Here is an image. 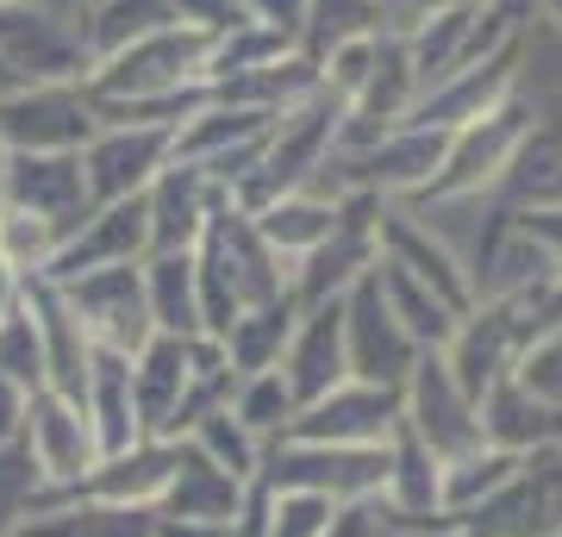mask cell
Returning a JSON list of instances; mask_svg holds the SVG:
<instances>
[{"instance_id": "cell-1", "label": "cell", "mask_w": 562, "mask_h": 537, "mask_svg": "<svg viewBox=\"0 0 562 537\" xmlns=\"http://www.w3.org/2000/svg\"><path fill=\"white\" fill-rule=\"evenodd\" d=\"M194 269H201V318L206 338H225L232 318L244 306H262V300L294 294V269L276 257V244L257 232V220L225 200L220 213L206 220L201 244H194Z\"/></svg>"}, {"instance_id": "cell-2", "label": "cell", "mask_w": 562, "mask_h": 537, "mask_svg": "<svg viewBox=\"0 0 562 537\" xmlns=\"http://www.w3.org/2000/svg\"><path fill=\"white\" fill-rule=\"evenodd\" d=\"M344 120H350V100H344L338 88L319 81L313 94H301L276 120V132H269V144H262V163L244 176V188L232 194V206L262 213L269 200L294 194V188H313V176H319L325 163H331V150H338Z\"/></svg>"}, {"instance_id": "cell-3", "label": "cell", "mask_w": 562, "mask_h": 537, "mask_svg": "<svg viewBox=\"0 0 562 537\" xmlns=\"http://www.w3.org/2000/svg\"><path fill=\"white\" fill-rule=\"evenodd\" d=\"M0 69L32 81H88V7L81 0H0Z\"/></svg>"}, {"instance_id": "cell-4", "label": "cell", "mask_w": 562, "mask_h": 537, "mask_svg": "<svg viewBox=\"0 0 562 537\" xmlns=\"http://www.w3.org/2000/svg\"><path fill=\"white\" fill-rule=\"evenodd\" d=\"M262 488L269 494H325V500H382L387 494V444H262Z\"/></svg>"}, {"instance_id": "cell-5", "label": "cell", "mask_w": 562, "mask_h": 537, "mask_svg": "<svg viewBox=\"0 0 562 537\" xmlns=\"http://www.w3.org/2000/svg\"><path fill=\"white\" fill-rule=\"evenodd\" d=\"M531 120H538V107H531V94H513L506 107H494L487 120L462 125V132H450V150H443V169L431 176V188H425L419 200H413V213H425V206H457V200H482L501 188L506 163H513V150L525 144V132H531Z\"/></svg>"}, {"instance_id": "cell-6", "label": "cell", "mask_w": 562, "mask_h": 537, "mask_svg": "<svg viewBox=\"0 0 562 537\" xmlns=\"http://www.w3.org/2000/svg\"><path fill=\"white\" fill-rule=\"evenodd\" d=\"M57 288H63V300H69V313L81 318V332H88L94 350H125V357H138L144 344L157 338L144 262H113V269L57 281Z\"/></svg>"}, {"instance_id": "cell-7", "label": "cell", "mask_w": 562, "mask_h": 537, "mask_svg": "<svg viewBox=\"0 0 562 537\" xmlns=\"http://www.w3.org/2000/svg\"><path fill=\"white\" fill-rule=\"evenodd\" d=\"M382 194H344L338 225L313 257L294 262V300L319 306V300H344L375 262H382Z\"/></svg>"}, {"instance_id": "cell-8", "label": "cell", "mask_w": 562, "mask_h": 537, "mask_svg": "<svg viewBox=\"0 0 562 537\" xmlns=\"http://www.w3.org/2000/svg\"><path fill=\"white\" fill-rule=\"evenodd\" d=\"M101 132V113L81 81H32L0 94V157L7 150H81Z\"/></svg>"}, {"instance_id": "cell-9", "label": "cell", "mask_w": 562, "mask_h": 537, "mask_svg": "<svg viewBox=\"0 0 562 537\" xmlns=\"http://www.w3.org/2000/svg\"><path fill=\"white\" fill-rule=\"evenodd\" d=\"M457 537H562V444L525 450L513 481L462 518Z\"/></svg>"}, {"instance_id": "cell-10", "label": "cell", "mask_w": 562, "mask_h": 537, "mask_svg": "<svg viewBox=\"0 0 562 537\" xmlns=\"http://www.w3.org/2000/svg\"><path fill=\"white\" fill-rule=\"evenodd\" d=\"M406 425L419 432V444L431 450L438 462H462L469 450H482V406L462 394V381L450 376V362H443V350H425L419 362H413V376H406Z\"/></svg>"}, {"instance_id": "cell-11", "label": "cell", "mask_w": 562, "mask_h": 537, "mask_svg": "<svg viewBox=\"0 0 562 537\" xmlns=\"http://www.w3.org/2000/svg\"><path fill=\"white\" fill-rule=\"evenodd\" d=\"M0 206H20V213L57 225L69 238L94 213L88 176H81V150H7L0 157Z\"/></svg>"}, {"instance_id": "cell-12", "label": "cell", "mask_w": 562, "mask_h": 537, "mask_svg": "<svg viewBox=\"0 0 562 537\" xmlns=\"http://www.w3.org/2000/svg\"><path fill=\"white\" fill-rule=\"evenodd\" d=\"M525 338H531V332H525V306L519 300H475V306L462 313V325H457V338H450V350H443V362H450V376L462 381V394L482 406V400L513 376Z\"/></svg>"}, {"instance_id": "cell-13", "label": "cell", "mask_w": 562, "mask_h": 537, "mask_svg": "<svg viewBox=\"0 0 562 537\" xmlns=\"http://www.w3.org/2000/svg\"><path fill=\"white\" fill-rule=\"evenodd\" d=\"M176 157V125H101L81 144V176H88V200H132L169 169Z\"/></svg>"}, {"instance_id": "cell-14", "label": "cell", "mask_w": 562, "mask_h": 537, "mask_svg": "<svg viewBox=\"0 0 562 537\" xmlns=\"http://www.w3.org/2000/svg\"><path fill=\"white\" fill-rule=\"evenodd\" d=\"M344 344H350V376L357 381H382V388H406L413 362L425 357L419 344L406 338V325L394 318V306H387L375 269L344 294Z\"/></svg>"}, {"instance_id": "cell-15", "label": "cell", "mask_w": 562, "mask_h": 537, "mask_svg": "<svg viewBox=\"0 0 562 537\" xmlns=\"http://www.w3.org/2000/svg\"><path fill=\"white\" fill-rule=\"evenodd\" d=\"M406 413V394L401 388H382V381H338L325 400L301 406L288 418L281 438H306V444H387L394 425Z\"/></svg>"}, {"instance_id": "cell-16", "label": "cell", "mask_w": 562, "mask_h": 537, "mask_svg": "<svg viewBox=\"0 0 562 537\" xmlns=\"http://www.w3.org/2000/svg\"><path fill=\"white\" fill-rule=\"evenodd\" d=\"M144 257H150V200L144 194L106 200L57 244L44 281H76V276H94V269H113V262H144Z\"/></svg>"}, {"instance_id": "cell-17", "label": "cell", "mask_w": 562, "mask_h": 537, "mask_svg": "<svg viewBox=\"0 0 562 537\" xmlns=\"http://www.w3.org/2000/svg\"><path fill=\"white\" fill-rule=\"evenodd\" d=\"M519 63H525V38H513L506 51H494V57H482L475 69H462V76L438 81L431 94L413 100V113H406L401 125H425V132H462V125L487 120L494 107H506V100L519 94Z\"/></svg>"}, {"instance_id": "cell-18", "label": "cell", "mask_w": 562, "mask_h": 537, "mask_svg": "<svg viewBox=\"0 0 562 537\" xmlns=\"http://www.w3.org/2000/svg\"><path fill=\"white\" fill-rule=\"evenodd\" d=\"M181 462V438H144L120 457H101L88 476L63 481V488H44L38 506H57V500H106V506H150L157 513L162 488Z\"/></svg>"}, {"instance_id": "cell-19", "label": "cell", "mask_w": 562, "mask_h": 537, "mask_svg": "<svg viewBox=\"0 0 562 537\" xmlns=\"http://www.w3.org/2000/svg\"><path fill=\"white\" fill-rule=\"evenodd\" d=\"M382 262H394V269H406L413 281H425V288L438 300H450L457 313L475 306L469 262H462L457 250L425 225V213H413V206H394V200L382 206Z\"/></svg>"}, {"instance_id": "cell-20", "label": "cell", "mask_w": 562, "mask_h": 537, "mask_svg": "<svg viewBox=\"0 0 562 537\" xmlns=\"http://www.w3.org/2000/svg\"><path fill=\"white\" fill-rule=\"evenodd\" d=\"M25 444L44 469V488H63V481L88 476L101 462V438H94V418L88 406L63 400L57 388H38L32 406H25Z\"/></svg>"}, {"instance_id": "cell-21", "label": "cell", "mask_w": 562, "mask_h": 537, "mask_svg": "<svg viewBox=\"0 0 562 537\" xmlns=\"http://www.w3.org/2000/svg\"><path fill=\"white\" fill-rule=\"evenodd\" d=\"M281 381L294 406H313L325 400L338 381H350V344H344V300H319V306H301V325L288 338V357H281Z\"/></svg>"}, {"instance_id": "cell-22", "label": "cell", "mask_w": 562, "mask_h": 537, "mask_svg": "<svg viewBox=\"0 0 562 537\" xmlns=\"http://www.w3.org/2000/svg\"><path fill=\"white\" fill-rule=\"evenodd\" d=\"M20 300L38 318V338H44V388H57L63 400L88 406V369H94V344L81 332V318L69 313L57 281L44 276H20Z\"/></svg>"}, {"instance_id": "cell-23", "label": "cell", "mask_w": 562, "mask_h": 537, "mask_svg": "<svg viewBox=\"0 0 562 537\" xmlns=\"http://www.w3.org/2000/svg\"><path fill=\"white\" fill-rule=\"evenodd\" d=\"M144 200H150V250H194L206 220H213L232 194L206 176L201 163H169V169L144 188Z\"/></svg>"}, {"instance_id": "cell-24", "label": "cell", "mask_w": 562, "mask_h": 537, "mask_svg": "<svg viewBox=\"0 0 562 537\" xmlns=\"http://www.w3.org/2000/svg\"><path fill=\"white\" fill-rule=\"evenodd\" d=\"M257 481H238L232 469H220V462L206 457L194 438H181V462L157 500V518H213V525H232L244 513V494Z\"/></svg>"}, {"instance_id": "cell-25", "label": "cell", "mask_w": 562, "mask_h": 537, "mask_svg": "<svg viewBox=\"0 0 562 537\" xmlns=\"http://www.w3.org/2000/svg\"><path fill=\"white\" fill-rule=\"evenodd\" d=\"M501 213H543V206H562V113H538L525 144L513 150L501 188Z\"/></svg>"}, {"instance_id": "cell-26", "label": "cell", "mask_w": 562, "mask_h": 537, "mask_svg": "<svg viewBox=\"0 0 562 537\" xmlns=\"http://www.w3.org/2000/svg\"><path fill=\"white\" fill-rule=\"evenodd\" d=\"M188 376H194V338L157 332V338L132 357L144 438H176V413H181V394H188Z\"/></svg>"}, {"instance_id": "cell-27", "label": "cell", "mask_w": 562, "mask_h": 537, "mask_svg": "<svg viewBox=\"0 0 562 537\" xmlns=\"http://www.w3.org/2000/svg\"><path fill=\"white\" fill-rule=\"evenodd\" d=\"M88 418H94L101 457H120V450L144 444L138 381H132V357L125 350H94V369H88Z\"/></svg>"}, {"instance_id": "cell-28", "label": "cell", "mask_w": 562, "mask_h": 537, "mask_svg": "<svg viewBox=\"0 0 562 537\" xmlns=\"http://www.w3.org/2000/svg\"><path fill=\"white\" fill-rule=\"evenodd\" d=\"M13 537H157V513L106 506V500H57V506H32Z\"/></svg>"}, {"instance_id": "cell-29", "label": "cell", "mask_w": 562, "mask_h": 537, "mask_svg": "<svg viewBox=\"0 0 562 537\" xmlns=\"http://www.w3.org/2000/svg\"><path fill=\"white\" fill-rule=\"evenodd\" d=\"M257 220V232L269 244H276V257L294 269L301 257H313L325 238H331V225H338V200L319 194V188H294V194L269 200L262 213H250Z\"/></svg>"}, {"instance_id": "cell-30", "label": "cell", "mask_w": 562, "mask_h": 537, "mask_svg": "<svg viewBox=\"0 0 562 537\" xmlns=\"http://www.w3.org/2000/svg\"><path fill=\"white\" fill-rule=\"evenodd\" d=\"M294 325H301V300H294V294L262 300V306H244V313L232 318V332L220 338L225 357H232V369H238V381L244 376H262V369H281Z\"/></svg>"}, {"instance_id": "cell-31", "label": "cell", "mask_w": 562, "mask_h": 537, "mask_svg": "<svg viewBox=\"0 0 562 537\" xmlns=\"http://www.w3.org/2000/svg\"><path fill=\"white\" fill-rule=\"evenodd\" d=\"M144 281H150V313H157V332H169V338H206L194 250H150V257H144Z\"/></svg>"}, {"instance_id": "cell-32", "label": "cell", "mask_w": 562, "mask_h": 537, "mask_svg": "<svg viewBox=\"0 0 562 537\" xmlns=\"http://www.w3.org/2000/svg\"><path fill=\"white\" fill-rule=\"evenodd\" d=\"M482 438L501 444V450H519V457L525 450H543V444H562V406H538L513 381H501L482 400Z\"/></svg>"}, {"instance_id": "cell-33", "label": "cell", "mask_w": 562, "mask_h": 537, "mask_svg": "<svg viewBox=\"0 0 562 537\" xmlns=\"http://www.w3.org/2000/svg\"><path fill=\"white\" fill-rule=\"evenodd\" d=\"M375 281H382L394 318L406 325V338L419 344V350H450V338H457V325H462V313L450 300H438L425 281H413L406 269H394V262H375Z\"/></svg>"}, {"instance_id": "cell-34", "label": "cell", "mask_w": 562, "mask_h": 537, "mask_svg": "<svg viewBox=\"0 0 562 537\" xmlns=\"http://www.w3.org/2000/svg\"><path fill=\"white\" fill-rule=\"evenodd\" d=\"M162 25H188L181 20V0H94L88 7V51L106 57L132 38H150Z\"/></svg>"}, {"instance_id": "cell-35", "label": "cell", "mask_w": 562, "mask_h": 537, "mask_svg": "<svg viewBox=\"0 0 562 537\" xmlns=\"http://www.w3.org/2000/svg\"><path fill=\"white\" fill-rule=\"evenodd\" d=\"M369 32H387L382 0H306L301 51L319 63L325 51H338V44H350V38H369Z\"/></svg>"}, {"instance_id": "cell-36", "label": "cell", "mask_w": 562, "mask_h": 537, "mask_svg": "<svg viewBox=\"0 0 562 537\" xmlns=\"http://www.w3.org/2000/svg\"><path fill=\"white\" fill-rule=\"evenodd\" d=\"M188 438L201 444V450H206L213 462H220V469H232L238 481H257V476H262V438L250 432V425H244L238 413H232V406L206 413L201 425L188 432Z\"/></svg>"}, {"instance_id": "cell-37", "label": "cell", "mask_w": 562, "mask_h": 537, "mask_svg": "<svg viewBox=\"0 0 562 537\" xmlns=\"http://www.w3.org/2000/svg\"><path fill=\"white\" fill-rule=\"evenodd\" d=\"M0 376L20 381L25 394L44 388V338H38V318H32L25 300H13V306L0 313Z\"/></svg>"}, {"instance_id": "cell-38", "label": "cell", "mask_w": 562, "mask_h": 537, "mask_svg": "<svg viewBox=\"0 0 562 537\" xmlns=\"http://www.w3.org/2000/svg\"><path fill=\"white\" fill-rule=\"evenodd\" d=\"M57 244H63L57 225L32 220L20 206H0V262H7L13 276H44L50 257H57Z\"/></svg>"}, {"instance_id": "cell-39", "label": "cell", "mask_w": 562, "mask_h": 537, "mask_svg": "<svg viewBox=\"0 0 562 537\" xmlns=\"http://www.w3.org/2000/svg\"><path fill=\"white\" fill-rule=\"evenodd\" d=\"M232 413H238L244 425H250L262 444H269V438H281V432H288V418L301 413V406H294V394H288L281 369H262V376H244V381H238Z\"/></svg>"}, {"instance_id": "cell-40", "label": "cell", "mask_w": 562, "mask_h": 537, "mask_svg": "<svg viewBox=\"0 0 562 537\" xmlns=\"http://www.w3.org/2000/svg\"><path fill=\"white\" fill-rule=\"evenodd\" d=\"M38 494H44V469L32 457V444L25 438L0 444V537L20 532V518L38 506Z\"/></svg>"}, {"instance_id": "cell-41", "label": "cell", "mask_w": 562, "mask_h": 537, "mask_svg": "<svg viewBox=\"0 0 562 537\" xmlns=\"http://www.w3.org/2000/svg\"><path fill=\"white\" fill-rule=\"evenodd\" d=\"M506 381L519 394H531L538 406H562V325H550V332H538V338L525 344Z\"/></svg>"}, {"instance_id": "cell-42", "label": "cell", "mask_w": 562, "mask_h": 537, "mask_svg": "<svg viewBox=\"0 0 562 537\" xmlns=\"http://www.w3.org/2000/svg\"><path fill=\"white\" fill-rule=\"evenodd\" d=\"M331 513H338V500L325 494H269V537H325Z\"/></svg>"}, {"instance_id": "cell-43", "label": "cell", "mask_w": 562, "mask_h": 537, "mask_svg": "<svg viewBox=\"0 0 562 537\" xmlns=\"http://www.w3.org/2000/svg\"><path fill=\"white\" fill-rule=\"evenodd\" d=\"M238 13H244V25H269L288 44L306 38V0H238Z\"/></svg>"}, {"instance_id": "cell-44", "label": "cell", "mask_w": 562, "mask_h": 537, "mask_svg": "<svg viewBox=\"0 0 562 537\" xmlns=\"http://www.w3.org/2000/svg\"><path fill=\"white\" fill-rule=\"evenodd\" d=\"M325 537H387L382 500H344L338 513H331V525H325Z\"/></svg>"}, {"instance_id": "cell-45", "label": "cell", "mask_w": 562, "mask_h": 537, "mask_svg": "<svg viewBox=\"0 0 562 537\" xmlns=\"http://www.w3.org/2000/svg\"><path fill=\"white\" fill-rule=\"evenodd\" d=\"M513 220H519L525 232L543 244V257L557 262V276H562V206H543V213H513Z\"/></svg>"}, {"instance_id": "cell-46", "label": "cell", "mask_w": 562, "mask_h": 537, "mask_svg": "<svg viewBox=\"0 0 562 537\" xmlns=\"http://www.w3.org/2000/svg\"><path fill=\"white\" fill-rule=\"evenodd\" d=\"M25 406H32V394H25L20 381L0 376V444L25 438Z\"/></svg>"}, {"instance_id": "cell-47", "label": "cell", "mask_w": 562, "mask_h": 537, "mask_svg": "<svg viewBox=\"0 0 562 537\" xmlns=\"http://www.w3.org/2000/svg\"><path fill=\"white\" fill-rule=\"evenodd\" d=\"M443 7H462V0H382V13L394 20V32H413L419 20H431Z\"/></svg>"}, {"instance_id": "cell-48", "label": "cell", "mask_w": 562, "mask_h": 537, "mask_svg": "<svg viewBox=\"0 0 562 537\" xmlns=\"http://www.w3.org/2000/svg\"><path fill=\"white\" fill-rule=\"evenodd\" d=\"M157 537H232V525H213V518H157Z\"/></svg>"}, {"instance_id": "cell-49", "label": "cell", "mask_w": 562, "mask_h": 537, "mask_svg": "<svg viewBox=\"0 0 562 537\" xmlns=\"http://www.w3.org/2000/svg\"><path fill=\"white\" fill-rule=\"evenodd\" d=\"M531 7H538L543 20H550V25H557V32H562V0H531Z\"/></svg>"}, {"instance_id": "cell-50", "label": "cell", "mask_w": 562, "mask_h": 537, "mask_svg": "<svg viewBox=\"0 0 562 537\" xmlns=\"http://www.w3.org/2000/svg\"><path fill=\"white\" fill-rule=\"evenodd\" d=\"M13 88H20V81L7 76V69H0V94H13Z\"/></svg>"}, {"instance_id": "cell-51", "label": "cell", "mask_w": 562, "mask_h": 537, "mask_svg": "<svg viewBox=\"0 0 562 537\" xmlns=\"http://www.w3.org/2000/svg\"><path fill=\"white\" fill-rule=\"evenodd\" d=\"M88 7H94V0H88Z\"/></svg>"}, {"instance_id": "cell-52", "label": "cell", "mask_w": 562, "mask_h": 537, "mask_svg": "<svg viewBox=\"0 0 562 537\" xmlns=\"http://www.w3.org/2000/svg\"><path fill=\"white\" fill-rule=\"evenodd\" d=\"M81 7H88V0H81Z\"/></svg>"}]
</instances>
